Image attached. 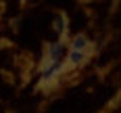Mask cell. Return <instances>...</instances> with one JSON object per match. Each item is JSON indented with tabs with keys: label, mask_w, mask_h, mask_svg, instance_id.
Wrapping results in <instances>:
<instances>
[{
	"label": "cell",
	"mask_w": 121,
	"mask_h": 113,
	"mask_svg": "<svg viewBox=\"0 0 121 113\" xmlns=\"http://www.w3.org/2000/svg\"><path fill=\"white\" fill-rule=\"evenodd\" d=\"M92 52H94V44H92V40L84 34H79V36H75L71 40V44L67 46V54H65V59H63V65H60V71L63 75L71 73L75 71L77 67H82L88 63V59L92 57Z\"/></svg>",
	"instance_id": "1"
},
{
	"label": "cell",
	"mask_w": 121,
	"mask_h": 113,
	"mask_svg": "<svg viewBox=\"0 0 121 113\" xmlns=\"http://www.w3.org/2000/svg\"><path fill=\"white\" fill-rule=\"evenodd\" d=\"M65 54H67V42H63V40H54V42L46 44L44 54H42V63H40V67L60 65V63H63V59H65Z\"/></svg>",
	"instance_id": "2"
},
{
	"label": "cell",
	"mask_w": 121,
	"mask_h": 113,
	"mask_svg": "<svg viewBox=\"0 0 121 113\" xmlns=\"http://www.w3.org/2000/svg\"><path fill=\"white\" fill-rule=\"evenodd\" d=\"M52 27H54V32L59 34V40L65 42V40L69 38V21H67V17H65L63 13H56V15H54Z\"/></svg>",
	"instance_id": "3"
}]
</instances>
